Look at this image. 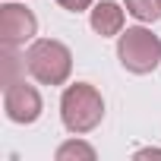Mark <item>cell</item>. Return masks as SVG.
<instances>
[{
  "instance_id": "8",
  "label": "cell",
  "mask_w": 161,
  "mask_h": 161,
  "mask_svg": "<svg viewBox=\"0 0 161 161\" xmlns=\"http://www.w3.org/2000/svg\"><path fill=\"white\" fill-rule=\"evenodd\" d=\"M126 10L142 22H155L161 16V0H126Z\"/></svg>"
},
{
  "instance_id": "4",
  "label": "cell",
  "mask_w": 161,
  "mask_h": 161,
  "mask_svg": "<svg viewBox=\"0 0 161 161\" xmlns=\"http://www.w3.org/2000/svg\"><path fill=\"white\" fill-rule=\"evenodd\" d=\"M3 108L13 123H35L41 114V95L32 86H25V79H19L3 89Z\"/></svg>"
},
{
  "instance_id": "3",
  "label": "cell",
  "mask_w": 161,
  "mask_h": 161,
  "mask_svg": "<svg viewBox=\"0 0 161 161\" xmlns=\"http://www.w3.org/2000/svg\"><path fill=\"white\" fill-rule=\"evenodd\" d=\"M117 57L130 73H152L161 60V41L148 29H126L120 35Z\"/></svg>"
},
{
  "instance_id": "6",
  "label": "cell",
  "mask_w": 161,
  "mask_h": 161,
  "mask_svg": "<svg viewBox=\"0 0 161 161\" xmlns=\"http://www.w3.org/2000/svg\"><path fill=\"white\" fill-rule=\"evenodd\" d=\"M92 29L98 35H117L123 29V10L117 3H111V0H104V3H98L92 10Z\"/></svg>"
},
{
  "instance_id": "5",
  "label": "cell",
  "mask_w": 161,
  "mask_h": 161,
  "mask_svg": "<svg viewBox=\"0 0 161 161\" xmlns=\"http://www.w3.org/2000/svg\"><path fill=\"white\" fill-rule=\"evenodd\" d=\"M35 29H38V22H35V16L25 7H19V3L0 7V41H3V47L25 44L35 35Z\"/></svg>"
},
{
  "instance_id": "7",
  "label": "cell",
  "mask_w": 161,
  "mask_h": 161,
  "mask_svg": "<svg viewBox=\"0 0 161 161\" xmlns=\"http://www.w3.org/2000/svg\"><path fill=\"white\" fill-rule=\"evenodd\" d=\"M19 69H29L25 66V57H19L13 47H3V89L19 82Z\"/></svg>"
},
{
  "instance_id": "1",
  "label": "cell",
  "mask_w": 161,
  "mask_h": 161,
  "mask_svg": "<svg viewBox=\"0 0 161 161\" xmlns=\"http://www.w3.org/2000/svg\"><path fill=\"white\" fill-rule=\"evenodd\" d=\"M60 117H63V126L69 133H89L101 123L104 117V101L98 95L95 86L89 82H76L63 92L60 98Z\"/></svg>"
},
{
  "instance_id": "9",
  "label": "cell",
  "mask_w": 161,
  "mask_h": 161,
  "mask_svg": "<svg viewBox=\"0 0 161 161\" xmlns=\"http://www.w3.org/2000/svg\"><path fill=\"white\" fill-rule=\"evenodd\" d=\"M73 158H82V161H92L95 158V148L86 145V142H66L57 148V161H73Z\"/></svg>"
},
{
  "instance_id": "11",
  "label": "cell",
  "mask_w": 161,
  "mask_h": 161,
  "mask_svg": "<svg viewBox=\"0 0 161 161\" xmlns=\"http://www.w3.org/2000/svg\"><path fill=\"white\" fill-rule=\"evenodd\" d=\"M136 158H161V148H142L136 152Z\"/></svg>"
},
{
  "instance_id": "2",
  "label": "cell",
  "mask_w": 161,
  "mask_h": 161,
  "mask_svg": "<svg viewBox=\"0 0 161 161\" xmlns=\"http://www.w3.org/2000/svg\"><path fill=\"white\" fill-rule=\"evenodd\" d=\"M25 66L29 73L44 86H60L69 79V69H73V57L69 51L60 44V41H51V38H41L35 41L29 51H25Z\"/></svg>"
},
{
  "instance_id": "10",
  "label": "cell",
  "mask_w": 161,
  "mask_h": 161,
  "mask_svg": "<svg viewBox=\"0 0 161 161\" xmlns=\"http://www.w3.org/2000/svg\"><path fill=\"white\" fill-rule=\"evenodd\" d=\"M57 3H60L63 10H73V13H79V10L92 7V0H57Z\"/></svg>"
}]
</instances>
